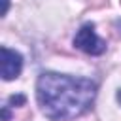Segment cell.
Masks as SVG:
<instances>
[{"instance_id":"6da1fadb","label":"cell","mask_w":121,"mask_h":121,"mask_svg":"<svg viewBox=\"0 0 121 121\" xmlns=\"http://www.w3.org/2000/svg\"><path fill=\"white\" fill-rule=\"evenodd\" d=\"M96 96V83L57 72H43L36 81V98L45 117L55 121L83 115Z\"/></svg>"},{"instance_id":"7a4b0ae2","label":"cell","mask_w":121,"mask_h":121,"mask_svg":"<svg viewBox=\"0 0 121 121\" xmlns=\"http://www.w3.org/2000/svg\"><path fill=\"white\" fill-rule=\"evenodd\" d=\"M74 45L78 49H81L83 53H87V55H102L106 51V42L96 36L95 26L89 25V23L83 25L78 30V34L74 38Z\"/></svg>"},{"instance_id":"3957f363","label":"cell","mask_w":121,"mask_h":121,"mask_svg":"<svg viewBox=\"0 0 121 121\" xmlns=\"http://www.w3.org/2000/svg\"><path fill=\"white\" fill-rule=\"evenodd\" d=\"M23 70V57L9 49L2 47V78L4 79H15Z\"/></svg>"},{"instance_id":"277c9868","label":"cell","mask_w":121,"mask_h":121,"mask_svg":"<svg viewBox=\"0 0 121 121\" xmlns=\"http://www.w3.org/2000/svg\"><path fill=\"white\" fill-rule=\"evenodd\" d=\"M115 26H117V28H119V32H121V21H117V23H115Z\"/></svg>"},{"instance_id":"5b68a950","label":"cell","mask_w":121,"mask_h":121,"mask_svg":"<svg viewBox=\"0 0 121 121\" xmlns=\"http://www.w3.org/2000/svg\"><path fill=\"white\" fill-rule=\"evenodd\" d=\"M117 100H119V104H121V91L117 93Z\"/></svg>"}]
</instances>
